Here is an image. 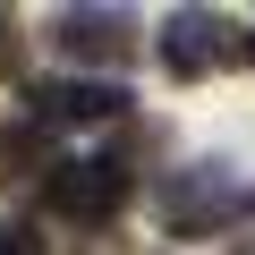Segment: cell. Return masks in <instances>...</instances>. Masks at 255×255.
<instances>
[{"label":"cell","instance_id":"obj_8","mask_svg":"<svg viewBox=\"0 0 255 255\" xmlns=\"http://www.w3.org/2000/svg\"><path fill=\"white\" fill-rule=\"evenodd\" d=\"M0 136H9V128H0Z\"/></svg>","mask_w":255,"mask_h":255},{"label":"cell","instance_id":"obj_3","mask_svg":"<svg viewBox=\"0 0 255 255\" xmlns=\"http://www.w3.org/2000/svg\"><path fill=\"white\" fill-rule=\"evenodd\" d=\"M230 204H238L230 170H221V162H196V170H179V179L162 187V230H170V238H204V230L230 221Z\"/></svg>","mask_w":255,"mask_h":255},{"label":"cell","instance_id":"obj_5","mask_svg":"<svg viewBox=\"0 0 255 255\" xmlns=\"http://www.w3.org/2000/svg\"><path fill=\"white\" fill-rule=\"evenodd\" d=\"M221 60H230V26H221V17H204V9L162 17V68H170V77H213Z\"/></svg>","mask_w":255,"mask_h":255},{"label":"cell","instance_id":"obj_2","mask_svg":"<svg viewBox=\"0 0 255 255\" xmlns=\"http://www.w3.org/2000/svg\"><path fill=\"white\" fill-rule=\"evenodd\" d=\"M26 111H34V128H94V119H128V85H111V77H34Z\"/></svg>","mask_w":255,"mask_h":255},{"label":"cell","instance_id":"obj_1","mask_svg":"<svg viewBox=\"0 0 255 255\" xmlns=\"http://www.w3.org/2000/svg\"><path fill=\"white\" fill-rule=\"evenodd\" d=\"M128 162L119 153H94V162H60L51 170V213H68V221H85V230H102V221H119V204H128Z\"/></svg>","mask_w":255,"mask_h":255},{"label":"cell","instance_id":"obj_4","mask_svg":"<svg viewBox=\"0 0 255 255\" xmlns=\"http://www.w3.org/2000/svg\"><path fill=\"white\" fill-rule=\"evenodd\" d=\"M51 43H60L68 60L119 68L128 51H136V17H119V9H60V17H51Z\"/></svg>","mask_w":255,"mask_h":255},{"label":"cell","instance_id":"obj_6","mask_svg":"<svg viewBox=\"0 0 255 255\" xmlns=\"http://www.w3.org/2000/svg\"><path fill=\"white\" fill-rule=\"evenodd\" d=\"M0 255H51V247H43L26 221H0Z\"/></svg>","mask_w":255,"mask_h":255},{"label":"cell","instance_id":"obj_7","mask_svg":"<svg viewBox=\"0 0 255 255\" xmlns=\"http://www.w3.org/2000/svg\"><path fill=\"white\" fill-rule=\"evenodd\" d=\"M247 51H255V34H247Z\"/></svg>","mask_w":255,"mask_h":255}]
</instances>
